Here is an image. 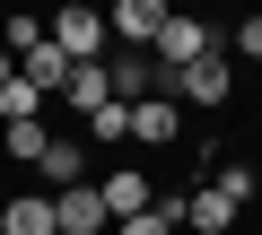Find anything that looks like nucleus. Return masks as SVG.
Here are the masks:
<instances>
[{"label":"nucleus","instance_id":"1","mask_svg":"<svg viewBox=\"0 0 262 235\" xmlns=\"http://www.w3.org/2000/svg\"><path fill=\"white\" fill-rule=\"evenodd\" d=\"M210 53H227V27H210V18H166V35H158V79H175V70H192V61H210Z\"/></svg>","mask_w":262,"mask_h":235},{"label":"nucleus","instance_id":"2","mask_svg":"<svg viewBox=\"0 0 262 235\" xmlns=\"http://www.w3.org/2000/svg\"><path fill=\"white\" fill-rule=\"evenodd\" d=\"M158 96H166V105H227V96H236V70H227V53H210V61L158 79Z\"/></svg>","mask_w":262,"mask_h":235},{"label":"nucleus","instance_id":"3","mask_svg":"<svg viewBox=\"0 0 262 235\" xmlns=\"http://www.w3.org/2000/svg\"><path fill=\"white\" fill-rule=\"evenodd\" d=\"M166 0H114V9H105V35L122 44V53H158V35H166Z\"/></svg>","mask_w":262,"mask_h":235},{"label":"nucleus","instance_id":"4","mask_svg":"<svg viewBox=\"0 0 262 235\" xmlns=\"http://www.w3.org/2000/svg\"><path fill=\"white\" fill-rule=\"evenodd\" d=\"M53 44H61L70 61H105V53H114V35H105V9H61V18H53Z\"/></svg>","mask_w":262,"mask_h":235},{"label":"nucleus","instance_id":"5","mask_svg":"<svg viewBox=\"0 0 262 235\" xmlns=\"http://www.w3.org/2000/svg\"><path fill=\"white\" fill-rule=\"evenodd\" d=\"M53 226H61V235H105V226H114V218H105V192H96V183L53 192Z\"/></svg>","mask_w":262,"mask_h":235},{"label":"nucleus","instance_id":"6","mask_svg":"<svg viewBox=\"0 0 262 235\" xmlns=\"http://www.w3.org/2000/svg\"><path fill=\"white\" fill-rule=\"evenodd\" d=\"M184 226H192V235H236V200H227L219 183H192V192H184Z\"/></svg>","mask_w":262,"mask_h":235},{"label":"nucleus","instance_id":"7","mask_svg":"<svg viewBox=\"0 0 262 235\" xmlns=\"http://www.w3.org/2000/svg\"><path fill=\"white\" fill-rule=\"evenodd\" d=\"M105 79H114V105H140V96L158 87V61H149V53H122V44H114V53H105Z\"/></svg>","mask_w":262,"mask_h":235},{"label":"nucleus","instance_id":"8","mask_svg":"<svg viewBox=\"0 0 262 235\" xmlns=\"http://www.w3.org/2000/svg\"><path fill=\"white\" fill-rule=\"evenodd\" d=\"M184 131V105H166V96H140V105H131V140H140V148H166Z\"/></svg>","mask_w":262,"mask_h":235},{"label":"nucleus","instance_id":"9","mask_svg":"<svg viewBox=\"0 0 262 235\" xmlns=\"http://www.w3.org/2000/svg\"><path fill=\"white\" fill-rule=\"evenodd\" d=\"M96 192H105V218H114V226H122V218H140V209H158V200H149V183H140V166H114Z\"/></svg>","mask_w":262,"mask_h":235},{"label":"nucleus","instance_id":"10","mask_svg":"<svg viewBox=\"0 0 262 235\" xmlns=\"http://www.w3.org/2000/svg\"><path fill=\"white\" fill-rule=\"evenodd\" d=\"M0 235H61L53 226V192H18L9 209H0Z\"/></svg>","mask_w":262,"mask_h":235},{"label":"nucleus","instance_id":"11","mask_svg":"<svg viewBox=\"0 0 262 235\" xmlns=\"http://www.w3.org/2000/svg\"><path fill=\"white\" fill-rule=\"evenodd\" d=\"M18 70H27V79H35V87H44V96H61V87H70V70H79V61H70V53H61V44H53V35H44V44H35V53H27V61H18Z\"/></svg>","mask_w":262,"mask_h":235},{"label":"nucleus","instance_id":"12","mask_svg":"<svg viewBox=\"0 0 262 235\" xmlns=\"http://www.w3.org/2000/svg\"><path fill=\"white\" fill-rule=\"evenodd\" d=\"M61 105H79V113H105V105H114V79H105V61H79V70H70V87H61Z\"/></svg>","mask_w":262,"mask_h":235},{"label":"nucleus","instance_id":"13","mask_svg":"<svg viewBox=\"0 0 262 235\" xmlns=\"http://www.w3.org/2000/svg\"><path fill=\"white\" fill-rule=\"evenodd\" d=\"M44 105H53V96H44V87L18 70L9 87H0V131H9V122H44Z\"/></svg>","mask_w":262,"mask_h":235},{"label":"nucleus","instance_id":"14","mask_svg":"<svg viewBox=\"0 0 262 235\" xmlns=\"http://www.w3.org/2000/svg\"><path fill=\"white\" fill-rule=\"evenodd\" d=\"M35 174H44L53 192H79V183H88V148H79V140H53V157H44Z\"/></svg>","mask_w":262,"mask_h":235},{"label":"nucleus","instance_id":"15","mask_svg":"<svg viewBox=\"0 0 262 235\" xmlns=\"http://www.w3.org/2000/svg\"><path fill=\"white\" fill-rule=\"evenodd\" d=\"M0 148H9L18 166H44V157H53V122H9V131H0Z\"/></svg>","mask_w":262,"mask_h":235},{"label":"nucleus","instance_id":"16","mask_svg":"<svg viewBox=\"0 0 262 235\" xmlns=\"http://www.w3.org/2000/svg\"><path fill=\"white\" fill-rule=\"evenodd\" d=\"M175 226H184V192H175V200H158V209H140V218H122L114 235H175Z\"/></svg>","mask_w":262,"mask_h":235},{"label":"nucleus","instance_id":"17","mask_svg":"<svg viewBox=\"0 0 262 235\" xmlns=\"http://www.w3.org/2000/svg\"><path fill=\"white\" fill-rule=\"evenodd\" d=\"M44 35H53V27H44V18H0V44H9V53H18V61H27V53H35V44H44Z\"/></svg>","mask_w":262,"mask_h":235},{"label":"nucleus","instance_id":"18","mask_svg":"<svg viewBox=\"0 0 262 235\" xmlns=\"http://www.w3.org/2000/svg\"><path fill=\"white\" fill-rule=\"evenodd\" d=\"M210 183H219V192H227L236 209H245V200L262 192V174H253V166H227V157H219V174H210Z\"/></svg>","mask_w":262,"mask_h":235},{"label":"nucleus","instance_id":"19","mask_svg":"<svg viewBox=\"0 0 262 235\" xmlns=\"http://www.w3.org/2000/svg\"><path fill=\"white\" fill-rule=\"evenodd\" d=\"M88 140H131V105H105V113H88Z\"/></svg>","mask_w":262,"mask_h":235},{"label":"nucleus","instance_id":"20","mask_svg":"<svg viewBox=\"0 0 262 235\" xmlns=\"http://www.w3.org/2000/svg\"><path fill=\"white\" fill-rule=\"evenodd\" d=\"M227 53H245V61L262 70V18H245V27H227Z\"/></svg>","mask_w":262,"mask_h":235},{"label":"nucleus","instance_id":"21","mask_svg":"<svg viewBox=\"0 0 262 235\" xmlns=\"http://www.w3.org/2000/svg\"><path fill=\"white\" fill-rule=\"evenodd\" d=\"M9 79H18V53H9V44H0V87H9Z\"/></svg>","mask_w":262,"mask_h":235}]
</instances>
